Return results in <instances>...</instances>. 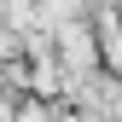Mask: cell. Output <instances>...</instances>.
<instances>
[{"label": "cell", "instance_id": "cell-1", "mask_svg": "<svg viewBox=\"0 0 122 122\" xmlns=\"http://www.w3.org/2000/svg\"><path fill=\"white\" fill-rule=\"evenodd\" d=\"M99 47H105V64H122V29H116V23L99 29Z\"/></svg>", "mask_w": 122, "mask_h": 122}]
</instances>
